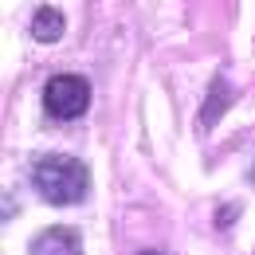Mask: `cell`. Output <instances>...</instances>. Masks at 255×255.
Here are the masks:
<instances>
[{
    "mask_svg": "<svg viewBox=\"0 0 255 255\" xmlns=\"http://www.w3.org/2000/svg\"><path fill=\"white\" fill-rule=\"evenodd\" d=\"M32 185L35 192L47 200V204H79L87 196L91 185V173L79 157H63V153H51V157H39L32 169Z\"/></svg>",
    "mask_w": 255,
    "mask_h": 255,
    "instance_id": "obj_1",
    "label": "cell"
},
{
    "mask_svg": "<svg viewBox=\"0 0 255 255\" xmlns=\"http://www.w3.org/2000/svg\"><path fill=\"white\" fill-rule=\"evenodd\" d=\"M91 106V83L79 79V75H55L47 87H43V110L51 118H79L83 110Z\"/></svg>",
    "mask_w": 255,
    "mask_h": 255,
    "instance_id": "obj_2",
    "label": "cell"
},
{
    "mask_svg": "<svg viewBox=\"0 0 255 255\" xmlns=\"http://www.w3.org/2000/svg\"><path fill=\"white\" fill-rule=\"evenodd\" d=\"M32 255H83V240L75 228H47L32 240Z\"/></svg>",
    "mask_w": 255,
    "mask_h": 255,
    "instance_id": "obj_3",
    "label": "cell"
},
{
    "mask_svg": "<svg viewBox=\"0 0 255 255\" xmlns=\"http://www.w3.org/2000/svg\"><path fill=\"white\" fill-rule=\"evenodd\" d=\"M63 28H67V20H63V12H59V8H39V12H35V24H32L35 39L55 43V39L63 35Z\"/></svg>",
    "mask_w": 255,
    "mask_h": 255,
    "instance_id": "obj_4",
    "label": "cell"
},
{
    "mask_svg": "<svg viewBox=\"0 0 255 255\" xmlns=\"http://www.w3.org/2000/svg\"><path fill=\"white\" fill-rule=\"evenodd\" d=\"M141 255H161V252H141Z\"/></svg>",
    "mask_w": 255,
    "mask_h": 255,
    "instance_id": "obj_5",
    "label": "cell"
},
{
    "mask_svg": "<svg viewBox=\"0 0 255 255\" xmlns=\"http://www.w3.org/2000/svg\"><path fill=\"white\" fill-rule=\"evenodd\" d=\"M252 181H255V169H252Z\"/></svg>",
    "mask_w": 255,
    "mask_h": 255,
    "instance_id": "obj_6",
    "label": "cell"
}]
</instances>
